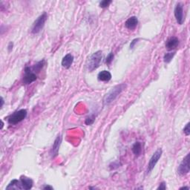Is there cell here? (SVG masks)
I'll return each mask as SVG.
<instances>
[{
  "label": "cell",
  "mask_w": 190,
  "mask_h": 190,
  "mask_svg": "<svg viewBox=\"0 0 190 190\" xmlns=\"http://www.w3.org/2000/svg\"><path fill=\"white\" fill-rule=\"evenodd\" d=\"M101 60H102V51H97L94 53L88 61V69L89 71H93L95 69H97L100 65Z\"/></svg>",
  "instance_id": "6da1fadb"
},
{
  "label": "cell",
  "mask_w": 190,
  "mask_h": 190,
  "mask_svg": "<svg viewBox=\"0 0 190 190\" xmlns=\"http://www.w3.org/2000/svg\"><path fill=\"white\" fill-rule=\"evenodd\" d=\"M27 114L28 112L26 109H20L19 111H15L8 117V122L9 124L11 125L17 124V123L22 122L25 119V117H27Z\"/></svg>",
  "instance_id": "7a4b0ae2"
},
{
  "label": "cell",
  "mask_w": 190,
  "mask_h": 190,
  "mask_svg": "<svg viewBox=\"0 0 190 190\" xmlns=\"http://www.w3.org/2000/svg\"><path fill=\"white\" fill-rule=\"evenodd\" d=\"M125 87H126V85L124 84H120L118 85V86H114V87L107 94H106V97H105L104 99V104L108 105L109 104V103H111L112 101H114L117 98V97L122 92V91L124 89Z\"/></svg>",
  "instance_id": "3957f363"
},
{
  "label": "cell",
  "mask_w": 190,
  "mask_h": 190,
  "mask_svg": "<svg viewBox=\"0 0 190 190\" xmlns=\"http://www.w3.org/2000/svg\"><path fill=\"white\" fill-rule=\"evenodd\" d=\"M46 19H47V14L45 12L42 15H40V16L36 19V21L34 22V25H33L32 30H31L32 34H38V33L40 32L42 29L44 27Z\"/></svg>",
  "instance_id": "277c9868"
},
{
  "label": "cell",
  "mask_w": 190,
  "mask_h": 190,
  "mask_svg": "<svg viewBox=\"0 0 190 190\" xmlns=\"http://www.w3.org/2000/svg\"><path fill=\"white\" fill-rule=\"evenodd\" d=\"M163 151L161 148L158 149L155 151V152L153 154V155L151 156V158H150L149 164H148V167L147 170H146V172L149 174V173L151 172L152 171L153 169L154 168V166H156L157 163L158 162V161L160 160V158H161V155H162Z\"/></svg>",
  "instance_id": "5b68a950"
},
{
  "label": "cell",
  "mask_w": 190,
  "mask_h": 190,
  "mask_svg": "<svg viewBox=\"0 0 190 190\" xmlns=\"http://www.w3.org/2000/svg\"><path fill=\"white\" fill-rule=\"evenodd\" d=\"M37 77L36 75L33 71L32 68L30 67H26L25 68V75L23 76V83L25 85H28L32 83L33 82L36 80Z\"/></svg>",
  "instance_id": "8992f818"
},
{
  "label": "cell",
  "mask_w": 190,
  "mask_h": 190,
  "mask_svg": "<svg viewBox=\"0 0 190 190\" xmlns=\"http://www.w3.org/2000/svg\"><path fill=\"white\" fill-rule=\"evenodd\" d=\"M189 172V154L183 158L182 162L179 165L178 169V173L180 175H186Z\"/></svg>",
  "instance_id": "52a82bcc"
},
{
  "label": "cell",
  "mask_w": 190,
  "mask_h": 190,
  "mask_svg": "<svg viewBox=\"0 0 190 190\" xmlns=\"http://www.w3.org/2000/svg\"><path fill=\"white\" fill-rule=\"evenodd\" d=\"M174 14L178 24L182 25L183 23V21H184V19H183V8L182 4L178 3L176 5L174 11Z\"/></svg>",
  "instance_id": "ba28073f"
},
{
  "label": "cell",
  "mask_w": 190,
  "mask_h": 190,
  "mask_svg": "<svg viewBox=\"0 0 190 190\" xmlns=\"http://www.w3.org/2000/svg\"><path fill=\"white\" fill-rule=\"evenodd\" d=\"M62 143V136L61 134H59L57 136V137L55 139L54 144H53L52 148L51 149V155L52 157V158H56L58 155V152H59V147H60V145Z\"/></svg>",
  "instance_id": "9c48e42d"
},
{
  "label": "cell",
  "mask_w": 190,
  "mask_h": 190,
  "mask_svg": "<svg viewBox=\"0 0 190 190\" xmlns=\"http://www.w3.org/2000/svg\"><path fill=\"white\" fill-rule=\"evenodd\" d=\"M20 183H21V187L22 189H25L28 190L31 189V188L33 187V184H34V182H33L32 179H31L30 178H28V177L22 175L20 177Z\"/></svg>",
  "instance_id": "30bf717a"
},
{
  "label": "cell",
  "mask_w": 190,
  "mask_h": 190,
  "mask_svg": "<svg viewBox=\"0 0 190 190\" xmlns=\"http://www.w3.org/2000/svg\"><path fill=\"white\" fill-rule=\"evenodd\" d=\"M178 44H179V40L178 38L175 36H172L166 41V48L168 51H172L173 49L178 47Z\"/></svg>",
  "instance_id": "8fae6325"
},
{
  "label": "cell",
  "mask_w": 190,
  "mask_h": 190,
  "mask_svg": "<svg viewBox=\"0 0 190 190\" xmlns=\"http://www.w3.org/2000/svg\"><path fill=\"white\" fill-rule=\"evenodd\" d=\"M74 62V56L71 54H68L63 57L62 60V66L65 68H69Z\"/></svg>",
  "instance_id": "7c38bea8"
},
{
  "label": "cell",
  "mask_w": 190,
  "mask_h": 190,
  "mask_svg": "<svg viewBox=\"0 0 190 190\" xmlns=\"http://www.w3.org/2000/svg\"><path fill=\"white\" fill-rule=\"evenodd\" d=\"M138 24V19L136 16H131L125 22L126 27L129 30H134Z\"/></svg>",
  "instance_id": "4fadbf2b"
},
{
  "label": "cell",
  "mask_w": 190,
  "mask_h": 190,
  "mask_svg": "<svg viewBox=\"0 0 190 190\" xmlns=\"http://www.w3.org/2000/svg\"><path fill=\"white\" fill-rule=\"evenodd\" d=\"M97 79L100 81L103 82H108L111 79V74L109 71H100L97 75Z\"/></svg>",
  "instance_id": "5bb4252c"
},
{
  "label": "cell",
  "mask_w": 190,
  "mask_h": 190,
  "mask_svg": "<svg viewBox=\"0 0 190 190\" xmlns=\"http://www.w3.org/2000/svg\"><path fill=\"white\" fill-rule=\"evenodd\" d=\"M22 189L20 181H18V180H16V179L12 180V181L10 182L9 184L8 185L7 187H6V189Z\"/></svg>",
  "instance_id": "9a60e30c"
},
{
  "label": "cell",
  "mask_w": 190,
  "mask_h": 190,
  "mask_svg": "<svg viewBox=\"0 0 190 190\" xmlns=\"http://www.w3.org/2000/svg\"><path fill=\"white\" fill-rule=\"evenodd\" d=\"M132 151L134 154L137 157H138L141 154V151H142V146H141V143L140 142L134 143V144L132 146Z\"/></svg>",
  "instance_id": "2e32d148"
},
{
  "label": "cell",
  "mask_w": 190,
  "mask_h": 190,
  "mask_svg": "<svg viewBox=\"0 0 190 190\" xmlns=\"http://www.w3.org/2000/svg\"><path fill=\"white\" fill-rule=\"evenodd\" d=\"M175 54H176L175 51L166 53V54L164 55V56H163V61H164V63H170V62L171 61V59H172V58L174 57L175 55Z\"/></svg>",
  "instance_id": "e0dca14e"
},
{
  "label": "cell",
  "mask_w": 190,
  "mask_h": 190,
  "mask_svg": "<svg viewBox=\"0 0 190 190\" xmlns=\"http://www.w3.org/2000/svg\"><path fill=\"white\" fill-rule=\"evenodd\" d=\"M43 66H44V60H41L38 62L36 65H34V67L32 68V70L34 71V73H39L40 71V70L42 68Z\"/></svg>",
  "instance_id": "ac0fdd59"
},
{
  "label": "cell",
  "mask_w": 190,
  "mask_h": 190,
  "mask_svg": "<svg viewBox=\"0 0 190 190\" xmlns=\"http://www.w3.org/2000/svg\"><path fill=\"white\" fill-rule=\"evenodd\" d=\"M95 120V116L94 115H90L89 117H88L86 119V121H85V123H86V125H88V126H89V125H91L93 124Z\"/></svg>",
  "instance_id": "d6986e66"
},
{
  "label": "cell",
  "mask_w": 190,
  "mask_h": 190,
  "mask_svg": "<svg viewBox=\"0 0 190 190\" xmlns=\"http://www.w3.org/2000/svg\"><path fill=\"white\" fill-rule=\"evenodd\" d=\"M111 0H103V1H102L100 3V7L103 8H107L109 7V5L111 4Z\"/></svg>",
  "instance_id": "ffe728a7"
},
{
  "label": "cell",
  "mask_w": 190,
  "mask_h": 190,
  "mask_svg": "<svg viewBox=\"0 0 190 190\" xmlns=\"http://www.w3.org/2000/svg\"><path fill=\"white\" fill-rule=\"evenodd\" d=\"M114 54H113L112 52L109 53V54L108 55L107 57H106V63L107 65H110L111 63V62L113 61V59H114Z\"/></svg>",
  "instance_id": "44dd1931"
},
{
  "label": "cell",
  "mask_w": 190,
  "mask_h": 190,
  "mask_svg": "<svg viewBox=\"0 0 190 190\" xmlns=\"http://www.w3.org/2000/svg\"><path fill=\"white\" fill-rule=\"evenodd\" d=\"M183 133L186 134V136H189L190 134V123H188L186 125V126L183 129Z\"/></svg>",
  "instance_id": "7402d4cb"
},
{
  "label": "cell",
  "mask_w": 190,
  "mask_h": 190,
  "mask_svg": "<svg viewBox=\"0 0 190 190\" xmlns=\"http://www.w3.org/2000/svg\"><path fill=\"white\" fill-rule=\"evenodd\" d=\"M166 189V183L162 182L160 183L159 186L158 187V189Z\"/></svg>",
  "instance_id": "603a6c76"
},
{
  "label": "cell",
  "mask_w": 190,
  "mask_h": 190,
  "mask_svg": "<svg viewBox=\"0 0 190 190\" xmlns=\"http://www.w3.org/2000/svg\"><path fill=\"white\" fill-rule=\"evenodd\" d=\"M138 40H139V39H133L132 42H131V44H130V48H131V49H132V48H134V46H135V44H136Z\"/></svg>",
  "instance_id": "cb8c5ba5"
},
{
  "label": "cell",
  "mask_w": 190,
  "mask_h": 190,
  "mask_svg": "<svg viewBox=\"0 0 190 190\" xmlns=\"http://www.w3.org/2000/svg\"><path fill=\"white\" fill-rule=\"evenodd\" d=\"M13 47H14V43L12 42H11L8 44V51H11L13 50Z\"/></svg>",
  "instance_id": "d4e9b609"
},
{
  "label": "cell",
  "mask_w": 190,
  "mask_h": 190,
  "mask_svg": "<svg viewBox=\"0 0 190 190\" xmlns=\"http://www.w3.org/2000/svg\"><path fill=\"white\" fill-rule=\"evenodd\" d=\"M43 189H53V187L51 186H49V185H46V186H43L42 188Z\"/></svg>",
  "instance_id": "484cf974"
},
{
  "label": "cell",
  "mask_w": 190,
  "mask_h": 190,
  "mask_svg": "<svg viewBox=\"0 0 190 190\" xmlns=\"http://www.w3.org/2000/svg\"><path fill=\"white\" fill-rule=\"evenodd\" d=\"M0 102H1V106H0V108H2L3 107V105H4V99H3V97H1V101H0Z\"/></svg>",
  "instance_id": "4316f807"
},
{
  "label": "cell",
  "mask_w": 190,
  "mask_h": 190,
  "mask_svg": "<svg viewBox=\"0 0 190 190\" xmlns=\"http://www.w3.org/2000/svg\"><path fill=\"white\" fill-rule=\"evenodd\" d=\"M189 189V188L187 187V186H183V187H181V189Z\"/></svg>",
  "instance_id": "83f0119b"
},
{
  "label": "cell",
  "mask_w": 190,
  "mask_h": 190,
  "mask_svg": "<svg viewBox=\"0 0 190 190\" xmlns=\"http://www.w3.org/2000/svg\"><path fill=\"white\" fill-rule=\"evenodd\" d=\"M3 126H4V123H3V122L2 121V126H1V129H2V128H3Z\"/></svg>",
  "instance_id": "f1b7e54d"
}]
</instances>
